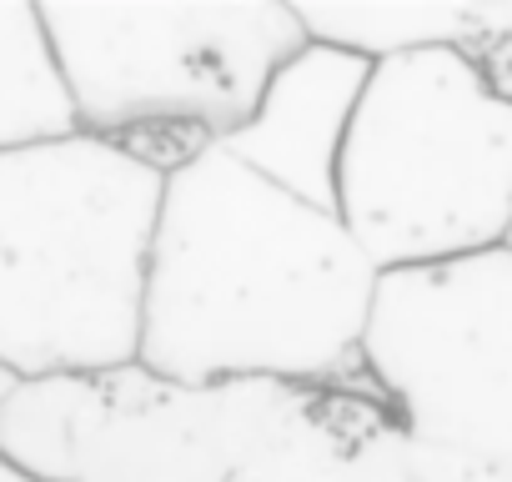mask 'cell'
Returning <instances> with one entry per match:
<instances>
[{"mask_svg":"<svg viewBox=\"0 0 512 482\" xmlns=\"http://www.w3.org/2000/svg\"><path fill=\"white\" fill-rule=\"evenodd\" d=\"M0 482H36V477H26V472H16V467L0 462Z\"/></svg>","mask_w":512,"mask_h":482,"instance_id":"5bb4252c","label":"cell"},{"mask_svg":"<svg viewBox=\"0 0 512 482\" xmlns=\"http://www.w3.org/2000/svg\"><path fill=\"white\" fill-rule=\"evenodd\" d=\"M287 382H171L141 362L21 382L0 462L36 482H236L302 407Z\"/></svg>","mask_w":512,"mask_h":482,"instance_id":"5b68a950","label":"cell"},{"mask_svg":"<svg viewBox=\"0 0 512 482\" xmlns=\"http://www.w3.org/2000/svg\"><path fill=\"white\" fill-rule=\"evenodd\" d=\"M337 216L377 272L437 267L512 236V101L467 51L372 66Z\"/></svg>","mask_w":512,"mask_h":482,"instance_id":"277c9868","label":"cell"},{"mask_svg":"<svg viewBox=\"0 0 512 482\" xmlns=\"http://www.w3.org/2000/svg\"><path fill=\"white\" fill-rule=\"evenodd\" d=\"M477 66H482V71L492 76V86L512 101V36H507V41H497V46H487V51L477 56Z\"/></svg>","mask_w":512,"mask_h":482,"instance_id":"7c38bea8","label":"cell"},{"mask_svg":"<svg viewBox=\"0 0 512 482\" xmlns=\"http://www.w3.org/2000/svg\"><path fill=\"white\" fill-rule=\"evenodd\" d=\"M166 176L71 131L0 151V362L36 377L141 357V307Z\"/></svg>","mask_w":512,"mask_h":482,"instance_id":"7a4b0ae2","label":"cell"},{"mask_svg":"<svg viewBox=\"0 0 512 482\" xmlns=\"http://www.w3.org/2000/svg\"><path fill=\"white\" fill-rule=\"evenodd\" d=\"M377 282L337 211L211 146L166 176L136 362L191 387H362Z\"/></svg>","mask_w":512,"mask_h":482,"instance_id":"6da1fadb","label":"cell"},{"mask_svg":"<svg viewBox=\"0 0 512 482\" xmlns=\"http://www.w3.org/2000/svg\"><path fill=\"white\" fill-rule=\"evenodd\" d=\"M507 247H512V236H507Z\"/></svg>","mask_w":512,"mask_h":482,"instance_id":"9a60e30c","label":"cell"},{"mask_svg":"<svg viewBox=\"0 0 512 482\" xmlns=\"http://www.w3.org/2000/svg\"><path fill=\"white\" fill-rule=\"evenodd\" d=\"M81 131L36 0H0V151Z\"/></svg>","mask_w":512,"mask_h":482,"instance_id":"30bf717a","label":"cell"},{"mask_svg":"<svg viewBox=\"0 0 512 482\" xmlns=\"http://www.w3.org/2000/svg\"><path fill=\"white\" fill-rule=\"evenodd\" d=\"M412 472L417 482H512L507 467H492V462H477L447 447H422V442H412Z\"/></svg>","mask_w":512,"mask_h":482,"instance_id":"8fae6325","label":"cell"},{"mask_svg":"<svg viewBox=\"0 0 512 482\" xmlns=\"http://www.w3.org/2000/svg\"><path fill=\"white\" fill-rule=\"evenodd\" d=\"M362 372L422 447L512 472V247L382 272Z\"/></svg>","mask_w":512,"mask_h":482,"instance_id":"8992f818","label":"cell"},{"mask_svg":"<svg viewBox=\"0 0 512 482\" xmlns=\"http://www.w3.org/2000/svg\"><path fill=\"white\" fill-rule=\"evenodd\" d=\"M236 482H417L412 442L372 382L307 387L292 422Z\"/></svg>","mask_w":512,"mask_h":482,"instance_id":"ba28073f","label":"cell"},{"mask_svg":"<svg viewBox=\"0 0 512 482\" xmlns=\"http://www.w3.org/2000/svg\"><path fill=\"white\" fill-rule=\"evenodd\" d=\"M312 41L362 56L367 66L427 51H467L512 36V0H332L297 6Z\"/></svg>","mask_w":512,"mask_h":482,"instance_id":"9c48e42d","label":"cell"},{"mask_svg":"<svg viewBox=\"0 0 512 482\" xmlns=\"http://www.w3.org/2000/svg\"><path fill=\"white\" fill-rule=\"evenodd\" d=\"M367 81L372 66L362 56L307 41L292 61H282L246 126L231 131L221 151L251 166L256 176H267L272 186H282L287 196L337 211L342 151Z\"/></svg>","mask_w":512,"mask_h":482,"instance_id":"52a82bcc","label":"cell"},{"mask_svg":"<svg viewBox=\"0 0 512 482\" xmlns=\"http://www.w3.org/2000/svg\"><path fill=\"white\" fill-rule=\"evenodd\" d=\"M21 382H26L21 372H11L6 362H0V412H6V402H11L16 392H21Z\"/></svg>","mask_w":512,"mask_h":482,"instance_id":"4fadbf2b","label":"cell"},{"mask_svg":"<svg viewBox=\"0 0 512 482\" xmlns=\"http://www.w3.org/2000/svg\"><path fill=\"white\" fill-rule=\"evenodd\" d=\"M76 126L161 176L221 146L312 36L287 0H46Z\"/></svg>","mask_w":512,"mask_h":482,"instance_id":"3957f363","label":"cell"}]
</instances>
